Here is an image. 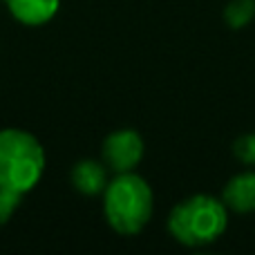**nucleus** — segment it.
Here are the masks:
<instances>
[{"label":"nucleus","mask_w":255,"mask_h":255,"mask_svg":"<svg viewBox=\"0 0 255 255\" xmlns=\"http://www.w3.org/2000/svg\"><path fill=\"white\" fill-rule=\"evenodd\" d=\"M152 188L143 177L132 172H119L103 190V213L117 233L136 235L152 217Z\"/></svg>","instance_id":"nucleus-1"},{"label":"nucleus","mask_w":255,"mask_h":255,"mask_svg":"<svg viewBox=\"0 0 255 255\" xmlns=\"http://www.w3.org/2000/svg\"><path fill=\"white\" fill-rule=\"evenodd\" d=\"M229 208L213 195L186 197L170 211L168 233L184 247H206L224 235Z\"/></svg>","instance_id":"nucleus-2"},{"label":"nucleus","mask_w":255,"mask_h":255,"mask_svg":"<svg viewBox=\"0 0 255 255\" xmlns=\"http://www.w3.org/2000/svg\"><path fill=\"white\" fill-rule=\"evenodd\" d=\"M45 170V152L34 134L16 128L0 130V186L29 193Z\"/></svg>","instance_id":"nucleus-3"},{"label":"nucleus","mask_w":255,"mask_h":255,"mask_svg":"<svg viewBox=\"0 0 255 255\" xmlns=\"http://www.w3.org/2000/svg\"><path fill=\"white\" fill-rule=\"evenodd\" d=\"M143 139L136 130L124 128V130H115L112 134L106 136L101 145V157L110 170L119 172H132L143 159Z\"/></svg>","instance_id":"nucleus-4"},{"label":"nucleus","mask_w":255,"mask_h":255,"mask_svg":"<svg viewBox=\"0 0 255 255\" xmlns=\"http://www.w3.org/2000/svg\"><path fill=\"white\" fill-rule=\"evenodd\" d=\"M222 202L226 208L240 215L255 213V170H244L231 177L222 190Z\"/></svg>","instance_id":"nucleus-5"},{"label":"nucleus","mask_w":255,"mask_h":255,"mask_svg":"<svg viewBox=\"0 0 255 255\" xmlns=\"http://www.w3.org/2000/svg\"><path fill=\"white\" fill-rule=\"evenodd\" d=\"M70 179L74 188L83 195H101L106 190L108 181V166L97 159H81L70 172Z\"/></svg>","instance_id":"nucleus-6"},{"label":"nucleus","mask_w":255,"mask_h":255,"mask_svg":"<svg viewBox=\"0 0 255 255\" xmlns=\"http://www.w3.org/2000/svg\"><path fill=\"white\" fill-rule=\"evenodd\" d=\"M4 4L18 22L27 27H38L56 16L61 0H4Z\"/></svg>","instance_id":"nucleus-7"},{"label":"nucleus","mask_w":255,"mask_h":255,"mask_svg":"<svg viewBox=\"0 0 255 255\" xmlns=\"http://www.w3.org/2000/svg\"><path fill=\"white\" fill-rule=\"evenodd\" d=\"M255 18V0H231L224 9V20L231 29H242Z\"/></svg>","instance_id":"nucleus-8"},{"label":"nucleus","mask_w":255,"mask_h":255,"mask_svg":"<svg viewBox=\"0 0 255 255\" xmlns=\"http://www.w3.org/2000/svg\"><path fill=\"white\" fill-rule=\"evenodd\" d=\"M233 154L244 166H255V132H249V134H242L240 139H235Z\"/></svg>","instance_id":"nucleus-9"},{"label":"nucleus","mask_w":255,"mask_h":255,"mask_svg":"<svg viewBox=\"0 0 255 255\" xmlns=\"http://www.w3.org/2000/svg\"><path fill=\"white\" fill-rule=\"evenodd\" d=\"M20 197H22L20 193H13V190L0 186V226L9 222V217L13 215V211L20 204Z\"/></svg>","instance_id":"nucleus-10"}]
</instances>
